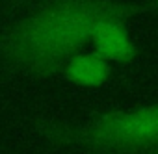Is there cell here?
<instances>
[{
	"label": "cell",
	"instance_id": "cell-1",
	"mask_svg": "<svg viewBox=\"0 0 158 154\" xmlns=\"http://www.w3.org/2000/svg\"><path fill=\"white\" fill-rule=\"evenodd\" d=\"M117 11L108 0H52L15 22L0 43V52L15 69L50 74L89 43L102 17Z\"/></svg>",
	"mask_w": 158,
	"mask_h": 154
},
{
	"label": "cell",
	"instance_id": "cell-2",
	"mask_svg": "<svg viewBox=\"0 0 158 154\" xmlns=\"http://www.w3.org/2000/svg\"><path fill=\"white\" fill-rule=\"evenodd\" d=\"M54 136L93 148H132L158 143V104L110 113L76 130L54 132Z\"/></svg>",
	"mask_w": 158,
	"mask_h": 154
},
{
	"label": "cell",
	"instance_id": "cell-3",
	"mask_svg": "<svg viewBox=\"0 0 158 154\" xmlns=\"http://www.w3.org/2000/svg\"><path fill=\"white\" fill-rule=\"evenodd\" d=\"M89 43L93 47V52L104 58L108 63L127 61L134 56V41L119 11L102 17L95 24Z\"/></svg>",
	"mask_w": 158,
	"mask_h": 154
},
{
	"label": "cell",
	"instance_id": "cell-4",
	"mask_svg": "<svg viewBox=\"0 0 158 154\" xmlns=\"http://www.w3.org/2000/svg\"><path fill=\"white\" fill-rule=\"evenodd\" d=\"M65 76L76 86L82 87H101L106 84L112 72V63H108L99 54L91 52H76L63 65Z\"/></svg>",
	"mask_w": 158,
	"mask_h": 154
},
{
	"label": "cell",
	"instance_id": "cell-5",
	"mask_svg": "<svg viewBox=\"0 0 158 154\" xmlns=\"http://www.w3.org/2000/svg\"><path fill=\"white\" fill-rule=\"evenodd\" d=\"M8 2H15V0H8Z\"/></svg>",
	"mask_w": 158,
	"mask_h": 154
}]
</instances>
